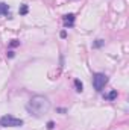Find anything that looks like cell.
<instances>
[{
  "mask_svg": "<svg viewBox=\"0 0 129 130\" xmlns=\"http://www.w3.org/2000/svg\"><path fill=\"white\" fill-rule=\"evenodd\" d=\"M26 110L35 118H41L50 110V101L46 95H33L26 104Z\"/></svg>",
  "mask_w": 129,
  "mask_h": 130,
  "instance_id": "cell-1",
  "label": "cell"
},
{
  "mask_svg": "<svg viewBox=\"0 0 129 130\" xmlns=\"http://www.w3.org/2000/svg\"><path fill=\"white\" fill-rule=\"evenodd\" d=\"M0 126L2 127H20L23 126V120L15 118L12 115H3L0 118Z\"/></svg>",
  "mask_w": 129,
  "mask_h": 130,
  "instance_id": "cell-2",
  "label": "cell"
},
{
  "mask_svg": "<svg viewBox=\"0 0 129 130\" xmlns=\"http://www.w3.org/2000/svg\"><path fill=\"white\" fill-rule=\"evenodd\" d=\"M106 83H108V76H106V74H103V73H96V74L93 76V86H94V89H96L97 92H100V91L105 88Z\"/></svg>",
  "mask_w": 129,
  "mask_h": 130,
  "instance_id": "cell-3",
  "label": "cell"
},
{
  "mask_svg": "<svg viewBox=\"0 0 129 130\" xmlns=\"http://www.w3.org/2000/svg\"><path fill=\"white\" fill-rule=\"evenodd\" d=\"M0 15H2V17H8V18H11V14H9V5L0 2Z\"/></svg>",
  "mask_w": 129,
  "mask_h": 130,
  "instance_id": "cell-4",
  "label": "cell"
},
{
  "mask_svg": "<svg viewBox=\"0 0 129 130\" xmlns=\"http://www.w3.org/2000/svg\"><path fill=\"white\" fill-rule=\"evenodd\" d=\"M73 24H74V15L73 14L64 15V26L65 27H73Z\"/></svg>",
  "mask_w": 129,
  "mask_h": 130,
  "instance_id": "cell-5",
  "label": "cell"
},
{
  "mask_svg": "<svg viewBox=\"0 0 129 130\" xmlns=\"http://www.w3.org/2000/svg\"><path fill=\"white\" fill-rule=\"evenodd\" d=\"M103 98H105V100H108V101L115 100V98H117V91H115V89H112L109 94H105V95H103Z\"/></svg>",
  "mask_w": 129,
  "mask_h": 130,
  "instance_id": "cell-6",
  "label": "cell"
},
{
  "mask_svg": "<svg viewBox=\"0 0 129 130\" xmlns=\"http://www.w3.org/2000/svg\"><path fill=\"white\" fill-rule=\"evenodd\" d=\"M74 86H76V91H78V92H82L84 85H82V82H81V80H78V79H76V80H74Z\"/></svg>",
  "mask_w": 129,
  "mask_h": 130,
  "instance_id": "cell-7",
  "label": "cell"
},
{
  "mask_svg": "<svg viewBox=\"0 0 129 130\" xmlns=\"http://www.w3.org/2000/svg\"><path fill=\"white\" fill-rule=\"evenodd\" d=\"M103 44H105V41H103V39H96V41L93 42V47H94V48H100Z\"/></svg>",
  "mask_w": 129,
  "mask_h": 130,
  "instance_id": "cell-8",
  "label": "cell"
},
{
  "mask_svg": "<svg viewBox=\"0 0 129 130\" xmlns=\"http://www.w3.org/2000/svg\"><path fill=\"white\" fill-rule=\"evenodd\" d=\"M28 11H29V9H28V5H21L18 12H20V15H26V14H28Z\"/></svg>",
  "mask_w": 129,
  "mask_h": 130,
  "instance_id": "cell-9",
  "label": "cell"
},
{
  "mask_svg": "<svg viewBox=\"0 0 129 130\" xmlns=\"http://www.w3.org/2000/svg\"><path fill=\"white\" fill-rule=\"evenodd\" d=\"M17 45H20V41L18 39H12L11 44H9V47H17Z\"/></svg>",
  "mask_w": 129,
  "mask_h": 130,
  "instance_id": "cell-10",
  "label": "cell"
},
{
  "mask_svg": "<svg viewBox=\"0 0 129 130\" xmlns=\"http://www.w3.org/2000/svg\"><path fill=\"white\" fill-rule=\"evenodd\" d=\"M47 129L53 130V129H55V123H53V121H49V123H47Z\"/></svg>",
  "mask_w": 129,
  "mask_h": 130,
  "instance_id": "cell-11",
  "label": "cell"
},
{
  "mask_svg": "<svg viewBox=\"0 0 129 130\" xmlns=\"http://www.w3.org/2000/svg\"><path fill=\"white\" fill-rule=\"evenodd\" d=\"M14 56H15L14 52H8V58H14Z\"/></svg>",
  "mask_w": 129,
  "mask_h": 130,
  "instance_id": "cell-12",
  "label": "cell"
},
{
  "mask_svg": "<svg viewBox=\"0 0 129 130\" xmlns=\"http://www.w3.org/2000/svg\"><path fill=\"white\" fill-rule=\"evenodd\" d=\"M65 36H67V32H65V30H62V32H61V38H65Z\"/></svg>",
  "mask_w": 129,
  "mask_h": 130,
  "instance_id": "cell-13",
  "label": "cell"
}]
</instances>
